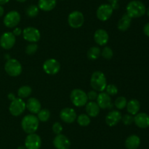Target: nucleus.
Here are the masks:
<instances>
[{
    "label": "nucleus",
    "instance_id": "nucleus-16",
    "mask_svg": "<svg viewBox=\"0 0 149 149\" xmlns=\"http://www.w3.org/2000/svg\"><path fill=\"white\" fill-rule=\"evenodd\" d=\"M97 103L101 109H108V108H112L113 104H112L111 96L108 94L106 92H100L98 93L97 98Z\"/></svg>",
    "mask_w": 149,
    "mask_h": 149
},
{
    "label": "nucleus",
    "instance_id": "nucleus-10",
    "mask_svg": "<svg viewBox=\"0 0 149 149\" xmlns=\"http://www.w3.org/2000/svg\"><path fill=\"white\" fill-rule=\"evenodd\" d=\"M43 70L47 74L54 75L59 72L61 70V64L55 58H49L44 62Z\"/></svg>",
    "mask_w": 149,
    "mask_h": 149
},
{
    "label": "nucleus",
    "instance_id": "nucleus-1",
    "mask_svg": "<svg viewBox=\"0 0 149 149\" xmlns=\"http://www.w3.org/2000/svg\"><path fill=\"white\" fill-rule=\"evenodd\" d=\"M126 10L127 14L131 18H138L142 17L146 12L145 4L138 0H132L130 1L127 5Z\"/></svg>",
    "mask_w": 149,
    "mask_h": 149
},
{
    "label": "nucleus",
    "instance_id": "nucleus-44",
    "mask_svg": "<svg viewBox=\"0 0 149 149\" xmlns=\"http://www.w3.org/2000/svg\"><path fill=\"white\" fill-rule=\"evenodd\" d=\"M17 149H26V148L25 147V146H23V145H20L19 146L18 148H17Z\"/></svg>",
    "mask_w": 149,
    "mask_h": 149
},
{
    "label": "nucleus",
    "instance_id": "nucleus-39",
    "mask_svg": "<svg viewBox=\"0 0 149 149\" xmlns=\"http://www.w3.org/2000/svg\"><path fill=\"white\" fill-rule=\"evenodd\" d=\"M22 33H23V31H22V29H20V28H18V27H16L15 29L13 30V34L16 37L20 36Z\"/></svg>",
    "mask_w": 149,
    "mask_h": 149
},
{
    "label": "nucleus",
    "instance_id": "nucleus-33",
    "mask_svg": "<svg viewBox=\"0 0 149 149\" xmlns=\"http://www.w3.org/2000/svg\"><path fill=\"white\" fill-rule=\"evenodd\" d=\"M38 45L36 43H30L26 47V53L28 55H33L37 51Z\"/></svg>",
    "mask_w": 149,
    "mask_h": 149
},
{
    "label": "nucleus",
    "instance_id": "nucleus-13",
    "mask_svg": "<svg viewBox=\"0 0 149 149\" xmlns=\"http://www.w3.org/2000/svg\"><path fill=\"white\" fill-rule=\"evenodd\" d=\"M15 36L12 32H4L0 37V45L5 50L11 49L15 44Z\"/></svg>",
    "mask_w": 149,
    "mask_h": 149
},
{
    "label": "nucleus",
    "instance_id": "nucleus-23",
    "mask_svg": "<svg viewBox=\"0 0 149 149\" xmlns=\"http://www.w3.org/2000/svg\"><path fill=\"white\" fill-rule=\"evenodd\" d=\"M57 4V0H39L38 7L42 11L49 12L53 10Z\"/></svg>",
    "mask_w": 149,
    "mask_h": 149
},
{
    "label": "nucleus",
    "instance_id": "nucleus-7",
    "mask_svg": "<svg viewBox=\"0 0 149 149\" xmlns=\"http://www.w3.org/2000/svg\"><path fill=\"white\" fill-rule=\"evenodd\" d=\"M84 17L82 13L80 11L72 12L68 17V23L69 26L73 29H79L84 24Z\"/></svg>",
    "mask_w": 149,
    "mask_h": 149
},
{
    "label": "nucleus",
    "instance_id": "nucleus-12",
    "mask_svg": "<svg viewBox=\"0 0 149 149\" xmlns=\"http://www.w3.org/2000/svg\"><path fill=\"white\" fill-rule=\"evenodd\" d=\"M42 145V139L36 133L28 134L25 140V147L26 149H39Z\"/></svg>",
    "mask_w": 149,
    "mask_h": 149
},
{
    "label": "nucleus",
    "instance_id": "nucleus-30",
    "mask_svg": "<svg viewBox=\"0 0 149 149\" xmlns=\"http://www.w3.org/2000/svg\"><path fill=\"white\" fill-rule=\"evenodd\" d=\"M77 123L81 127H87L90 124V118L87 114H81L77 118Z\"/></svg>",
    "mask_w": 149,
    "mask_h": 149
},
{
    "label": "nucleus",
    "instance_id": "nucleus-31",
    "mask_svg": "<svg viewBox=\"0 0 149 149\" xmlns=\"http://www.w3.org/2000/svg\"><path fill=\"white\" fill-rule=\"evenodd\" d=\"M127 101L125 96H119L115 99L114 105L118 110H122L126 108Z\"/></svg>",
    "mask_w": 149,
    "mask_h": 149
},
{
    "label": "nucleus",
    "instance_id": "nucleus-25",
    "mask_svg": "<svg viewBox=\"0 0 149 149\" xmlns=\"http://www.w3.org/2000/svg\"><path fill=\"white\" fill-rule=\"evenodd\" d=\"M127 110L130 115H135L137 113H138L141 108V104L139 101L135 99H130L127 104Z\"/></svg>",
    "mask_w": 149,
    "mask_h": 149
},
{
    "label": "nucleus",
    "instance_id": "nucleus-17",
    "mask_svg": "<svg viewBox=\"0 0 149 149\" xmlns=\"http://www.w3.org/2000/svg\"><path fill=\"white\" fill-rule=\"evenodd\" d=\"M94 39L96 44L100 46L106 45L109 40L108 32L103 29H99L95 31L94 34Z\"/></svg>",
    "mask_w": 149,
    "mask_h": 149
},
{
    "label": "nucleus",
    "instance_id": "nucleus-3",
    "mask_svg": "<svg viewBox=\"0 0 149 149\" xmlns=\"http://www.w3.org/2000/svg\"><path fill=\"white\" fill-rule=\"evenodd\" d=\"M90 86L96 91H103L107 86V80L104 73L100 71L94 72L90 78Z\"/></svg>",
    "mask_w": 149,
    "mask_h": 149
},
{
    "label": "nucleus",
    "instance_id": "nucleus-35",
    "mask_svg": "<svg viewBox=\"0 0 149 149\" xmlns=\"http://www.w3.org/2000/svg\"><path fill=\"white\" fill-rule=\"evenodd\" d=\"M122 121L125 125H130L134 122V117L130 114H126L122 117Z\"/></svg>",
    "mask_w": 149,
    "mask_h": 149
},
{
    "label": "nucleus",
    "instance_id": "nucleus-5",
    "mask_svg": "<svg viewBox=\"0 0 149 149\" xmlns=\"http://www.w3.org/2000/svg\"><path fill=\"white\" fill-rule=\"evenodd\" d=\"M4 70L11 77H17L21 74L23 68L20 61L15 58H10L5 63Z\"/></svg>",
    "mask_w": 149,
    "mask_h": 149
},
{
    "label": "nucleus",
    "instance_id": "nucleus-20",
    "mask_svg": "<svg viewBox=\"0 0 149 149\" xmlns=\"http://www.w3.org/2000/svg\"><path fill=\"white\" fill-rule=\"evenodd\" d=\"M26 108L33 114H37L42 109V105L40 102L36 98L31 97L28 99L26 103Z\"/></svg>",
    "mask_w": 149,
    "mask_h": 149
},
{
    "label": "nucleus",
    "instance_id": "nucleus-36",
    "mask_svg": "<svg viewBox=\"0 0 149 149\" xmlns=\"http://www.w3.org/2000/svg\"><path fill=\"white\" fill-rule=\"evenodd\" d=\"M52 131L55 133V134H61L63 131V127L61 125V123L59 122H55L54 123L53 125H52Z\"/></svg>",
    "mask_w": 149,
    "mask_h": 149
},
{
    "label": "nucleus",
    "instance_id": "nucleus-9",
    "mask_svg": "<svg viewBox=\"0 0 149 149\" xmlns=\"http://www.w3.org/2000/svg\"><path fill=\"white\" fill-rule=\"evenodd\" d=\"M20 21V15L16 10L9 12L4 18V24L7 28L16 27Z\"/></svg>",
    "mask_w": 149,
    "mask_h": 149
},
{
    "label": "nucleus",
    "instance_id": "nucleus-11",
    "mask_svg": "<svg viewBox=\"0 0 149 149\" xmlns=\"http://www.w3.org/2000/svg\"><path fill=\"white\" fill-rule=\"evenodd\" d=\"M113 9L109 4H103L98 7L96 11L97 18L101 21H106L111 17Z\"/></svg>",
    "mask_w": 149,
    "mask_h": 149
},
{
    "label": "nucleus",
    "instance_id": "nucleus-15",
    "mask_svg": "<svg viewBox=\"0 0 149 149\" xmlns=\"http://www.w3.org/2000/svg\"><path fill=\"white\" fill-rule=\"evenodd\" d=\"M53 145L56 149H69L71 142L65 135L57 134L53 140Z\"/></svg>",
    "mask_w": 149,
    "mask_h": 149
},
{
    "label": "nucleus",
    "instance_id": "nucleus-26",
    "mask_svg": "<svg viewBox=\"0 0 149 149\" xmlns=\"http://www.w3.org/2000/svg\"><path fill=\"white\" fill-rule=\"evenodd\" d=\"M101 55V51L97 46L91 47L87 51V58L90 60H96Z\"/></svg>",
    "mask_w": 149,
    "mask_h": 149
},
{
    "label": "nucleus",
    "instance_id": "nucleus-4",
    "mask_svg": "<svg viewBox=\"0 0 149 149\" xmlns=\"http://www.w3.org/2000/svg\"><path fill=\"white\" fill-rule=\"evenodd\" d=\"M70 99L73 105L76 107H83L86 105L88 101L87 93L79 89H74L71 92Z\"/></svg>",
    "mask_w": 149,
    "mask_h": 149
},
{
    "label": "nucleus",
    "instance_id": "nucleus-42",
    "mask_svg": "<svg viewBox=\"0 0 149 149\" xmlns=\"http://www.w3.org/2000/svg\"><path fill=\"white\" fill-rule=\"evenodd\" d=\"M4 8H3L2 6L0 5V18H1L3 15H4Z\"/></svg>",
    "mask_w": 149,
    "mask_h": 149
},
{
    "label": "nucleus",
    "instance_id": "nucleus-27",
    "mask_svg": "<svg viewBox=\"0 0 149 149\" xmlns=\"http://www.w3.org/2000/svg\"><path fill=\"white\" fill-rule=\"evenodd\" d=\"M32 89L29 86H23L19 88L18 91H17V95H18L19 98L21 99H24V98H27L31 94Z\"/></svg>",
    "mask_w": 149,
    "mask_h": 149
},
{
    "label": "nucleus",
    "instance_id": "nucleus-46",
    "mask_svg": "<svg viewBox=\"0 0 149 149\" xmlns=\"http://www.w3.org/2000/svg\"><path fill=\"white\" fill-rule=\"evenodd\" d=\"M17 1L19 2H25V1H26V0H17Z\"/></svg>",
    "mask_w": 149,
    "mask_h": 149
},
{
    "label": "nucleus",
    "instance_id": "nucleus-32",
    "mask_svg": "<svg viewBox=\"0 0 149 149\" xmlns=\"http://www.w3.org/2000/svg\"><path fill=\"white\" fill-rule=\"evenodd\" d=\"M101 56L105 58V59H111L113 56V52L112 49L109 47L106 46L103 48V51H101Z\"/></svg>",
    "mask_w": 149,
    "mask_h": 149
},
{
    "label": "nucleus",
    "instance_id": "nucleus-34",
    "mask_svg": "<svg viewBox=\"0 0 149 149\" xmlns=\"http://www.w3.org/2000/svg\"><path fill=\"white\" fill-rule=\"evenodd\" d=\"M105 90L106 91V93L109 96H114V95L117 94L118 93V88L114 84L107 85Z\"/></svg>",
    "mask_w": 149,
    "mask_h": 149
},
{
    "label": "nucleus",
    "instance_id": "nucleus-22",
    "mask_svg": "<svg viewBox=\"0 0 149 149\" xmlns=\"http://www.w3.org/2000/svg\"><path fill=\"white\" fill-rule=\"evenodd\" d=\"M141 145V138L138 135L132 134L125 140V147L127 149H137Z\"/></svg>",
    "mask_w": 149,
    "mask_h": 149
},
{
    "label": "nucleus",
    "instance_id": "nucleus-29",
    "mask_svg": "<svg viewBox=\"0 0 149 149\" xmlns=\"http://www.w3.org/2000/svg\"><path fill=\"white\" fill-rule=\"evenodd\" d=\"M50 112L48 109H41L37 113V118L39 121L47 122L50 118Z\"/></svg>",
    "mask_w": 149,
    "mask_h": 149
},
{
    "label": "nucleus",
    "instance_id": "nucleus-28",
    "mask_svg": "<svg viewBox=\"0 0 149 149\" xmlns=\"http://www.w3.org/2000/svg\"><path fill=\"white\" fill-rule=\"evenodd\" d=\"M39 13V8L38 6L34 4H31L26 8V13L29 18H35L38 15Z\"/></svg>",
    "mask_w": 149,
    "mask_h": 149
},
{
    "label": "nucleus",
    "instance_id": "nucleus-2",
    "mask_svg": "<svg viewBox=\"0 0 149 149\" xmlns=\"http://www.w3.org/2000/svg\"><path fill=\"white\" fill-rule=\"evenodd\" d=\"M39 119L37 116L33 114H29V115H25L21 121L22 129L28 134L36 132L39 128Z\"/></svg>",
    "mask_w": 149,
    "mask_h": 149
},
{
    "label": "nucleus",
    "instance_id": "nucleus-43",
    "mask_svg": "<svg viewBox=\"0 0 149 149\" xmlns=\"http://www.w3.org/2000/svg\"><path fill=\"white\" fill-rule=\"evenodd\" d=\"M9 1H10V0H0V5H3V4H7Z\"/></svg>",
    "mask_w": 149,
    "mask_h": 149
},
{
    "label": "nucleus",
    "instance_id": "nucleus-18",
    "mask_svg": "<svg viewBox=\"0 0 149 149\" xmlns=\"http://www.w3.org/2000/svg\"><path fill=\"white\" fill-rule=\"evenodd\" d=\"M122 113L119 110H111L106 116V123L109 127H113L122 120Z\"/></svg>",
    "mask_w": 149,
    "mask_h": 149
},
{
    "label": "nucleus",
    "instance_id": "nucleus-21",
    "mask_svg": "<svg viewBox=\"0 0 149 149\" xmlns=\"http://www.w3.org/2000/svg\"><path fill=\"white\" fill-rule=\"evenodd\" d=\"M86 112L90 117H97L99 115L100 111V108L97 102L94 101H90L88 103L86 104Z\"/></svg>",
    "mask_w": 149,
    "mask_h": 149
},
{
    "label": "nucleus",
    "instance_id": "nucleus-19",
    "mask_svg": "<svg viewBox=\"0 0 149 149\" xmlns=\"http://www.w3.org/2000/svg\"><path fill=\"white\" fill-rule=\"evenodd\" d=\"M135 125L141 129H146L149 127V115L146 112L137 113L134 117Z\"/></svg>",
    "mask_w": 149,
    "mask_h": 149
},
{
    "label": "nucleus",
    "instance_id": "nucleus-40",
    "mask_svg": "<svg viewBox=\"0 0 149 149\" xmlns=\"http://www.w3.org/2000/svg\"><path fill=\"white\" fill-rule=\"evenodd\" d=\"M143 32L144 34H145V35H146L147 37H149V23H146V24L144 26Z\"/></svg>",
    "mask_w": 149,
    "mask_h": 149
},
{
    "label": "nucleus",
    "instance_id": "nucleus-24",
    "mask_svg": "<svg viewBox=\"0 0 149 149\" xmlns=\"http://www.w3.org/2000/svg\"><path fill=\"white\" fill-rule=\"evenodd\" d=\"M131 22H132V18L127 13H125L118 22V29L121 32H125V31L128 30L131 26Z\"/></svg>",
    "mask_w": 149,
    "mask_h": 149
},
{
    "label": "nucleus",
    "instance_id": "nucleus-6",
    "mask_svg": "<svg viewBox=\"0 0 149 149\" xmlns=\"http://www.w3.org/2000/svg\"><path fill=\"white\" fill-rule=\"evenodd\" d=\"M22 34H23V37L25 40L31 43H36L38 41H39L41 38L40 32L36 28L33 27V26L25 28Z\"/></svg>",
    "mask_w": 149,
    "mask_h": 149
},
{
    "label": "nucleus",
    "instance_id": "nucleus-14",
    "mask_svg": "<svg viewBox=\"0 0 149 149\" xmlns=\"http://www.w3.org/2000/svg\"><path fill=\"white\" fill-rule=\"evenodd\" d=\"M60 118L66 124H72L77 119V112L73 108H65L61 110L60 112Z\"/></svg>",
    "mask_w": 149,
    "mask_h": 149
},
{
    "label": "nucleus",
    "instance_id": "nucleus-45",
    "mask_svg": "<svg viewBox=\"0 0 149 149\" xmlns=\"http://www.w3.org/2000/svg\"><path fill=\"white\" fill-rule=\"evenodd\" d=\"M146 13H147V15H148V17H149V7H148V8H147L146 12Z\"/></svg>",
    "mask_w": 149,
    "mask_h": 149
},
{
    "label": "nucleus",
    "instance_id": "nucleus-8",
    "mask_svg": "<svg viewBox=\"0 0 149 149\" xmlns=\"http://www.w3.org/2000/svg\"><path fill=\"white\" fill-rule=\"evenodd\" d=\"M26 108V102L21 98H15L10 105L9 110L13 116H19L25 111Z\"/></svg>",
    "mask_w": 149,
    "mask_h": 149
},
{
    "label": "nucleus",
    "instance_id": "nucleus-38",
    "mask_svg": "<svg viewBox=\"0 0 149 149\" xmlns=\"http://www.w3.org/2000/svg\"><path fill=\"white\" fill-rule=\"evenodd\" d=\"M108 1L113 10H117L119 8V0H108Z\"/></svg>",
    "mask_w": 149,
    "mask_h": 149
},
{
    "label": "nucleus",
    "instance_id": "nucleus-37",
    "mask_svg": "<svg viewBox=\"0 0 149 149\" xmlns=\"http://www.w3.org/2000/svg\"><path fill=\"white\" fill-rule=\"evenodd\" d=\"M97 91H96L93 90V91H89L88 93H87V98H88V100L90 101H95L97 99V96H98V93H97Z\"/></svg>",
    "mask_w": 149,
    "mask_h": 149
},
{
    "label": "nucleus",
    "instance_id": "nucleus-41",
    "mask_svg": "<svg viewBox=\"0 0 149 149\" xmlns=\"http://www.w3.org/2000/svg\"><path fill=\"white\" fill-rule=\"evenodd\" d=\"M15 98H16V97H15V96L14 93H9V94H8V99H10V100L13 101L15 99Z\"/></svg>",
    "mask_w": 149,
    "mask_h": 149
}]
</instances>
